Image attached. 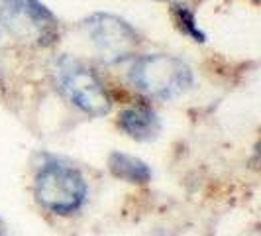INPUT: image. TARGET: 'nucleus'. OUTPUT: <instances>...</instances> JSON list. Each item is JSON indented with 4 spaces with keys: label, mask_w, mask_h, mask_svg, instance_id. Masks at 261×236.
I'll return each mask as SVG.
<instances>
[{
    "label": "nucleus",
    "mask_w": 261,
    "mask_h": 236,
    "mask_svg": "<svg viewBox=\"0 0 261 236\" xmlns=\"http://www.w3.org/2000/svg\"><path fill=\"white\" fill-rule=\"evenodd\" d=\"M83 30L105 63L126 61L136 53L140 43L138 32L124 18L108 12L91 14L83 22Z\"/></svg>",
    "instance_id": "nucleus-5"
},
{
    "label": "nucleus",
    "mask_w": 261,
    "mask_h": 236,
    "mask_svg": "<svg viewBox=\"0 0 261 236\" xmlns=\"http://www.w3.org/2000/svg\"><path fill=\"white\" fill-rule=\"evenodd\" d=\"M118 126L138 142L155 140L161 132V122L157 112L147 105H134L124 108L118 116Z\"/></svg>",
    "instance_id": "nucleus-6"
},
{
    "label": "nucleus",
    "mask_w": 261,
    "mask_h": 236,
    "mask_svg": "<svg viewBox=\"0 0 261 236\" xmlns=\"http://www.w3.org/2000/svg\"><path fill=\"white\" fill-rule=\"evenodd\" d=\"M0 20L16 39L38 48L59 39V22L41 0H0Z\"/></svg>",
    "instance_id": "nucleus-3"
},
{
    "label": "nucleus",
    "mask_w": 261,
    "mask_h": 236,
    "mask_svg": "<svg viewBox=\"0 0 261 236\" xmlns=\"http://www.w3.org/2000/svg\"><path fill=\"white\" fill-rule=\"evenodd\" d=\"M34 193L43 209L55 215H71L87 199V181L73 166L45 163L36 175Z\"/></svg>",
    "instance_id": "nucleus-2"
},
{
    "label": "nucleus",
    "mask_w": 261,
    "mask_h": 236,
    "mask_svg": "<svg viewBox=\"0 0 261 236\" xmlns=\"http://www.w3.org/2000/svg\"><path fill=\"white\" fill-rule=\"evenodd\" d=\"M253 2H259V0H253Z\"/></svg>",
    "instance_id": "nucleus-10"
},
{
    "label": "nucleus",
    "mask_w": 261,
    "mask_h": 236,
    "mask_svg": "<svg viewBox=\"0 0 261 236\" xmlns=\"http://www.w3.org/2000/svg\"><path fill=\"white\" fill-rule=\"evenodd\" d=\"M57 83L65 97L83 110L85 114L100 118L110 112L112 101L105 89L100 77L92 71L91 67L81 63L79 59L61 57L57 61Z\"/></svg>",
    "instance_id": "nucleus-4"
},
{
    "label": "nucleus",
    "mask_w": 261,
    "mask_h": 236,
    "mask_svg": "<svg viewBox=\"0 0 261 236\" xmlns=\"http://www.w3.org/2000/svg\"><path fill=\"white\" fill-rule=\"evenodd\" d=\"M132 87L149 99L169 101L193 87V69L183 59L167 53L138 57L128 73Z\"/></svg>",
    "instance_id": "nucleus-1"
},
{
    "label": "nucleus",
    "mask_w": 261,
    "mask_h": 236,
    "mask_svg": "<svg viewBox=\"0 0 261 236\" xmlns=\"http://www.w3.org/2000/svg\"><path fill=\"white\" fill-rule=\"evenodd\" d=\"M171 12H173V18H175L177 26H179V30H181L183 34H187V36L193 39V41H196V43H204V41H206V34L198 28L195 12H193L187 4L175 2V4L171 6Z\"/></svg>",
    "instance_id": "nucleus-8"
},
{
    "label": "nucleus",
    "mask_w": 261,
    "mask_h": 236,
    "mask_svg": "<svg viewBox=\"0 0 261 236\" xmlns=\"http://www.w3.org/2000/svg\"><path fill=\"white\" fill-rule=\"evenodd\" d=\"M108 170L114 177L128 183H147L151 179V170L144 159L124 152H112L108 156Z\"/></svg>",
    "instance_id": "nucleus-7"
},
{
    "label": "nucleus",
    "mask_w": 261,
    "mask_h": 236,
    "mask_svg": "<svg viewBox=\"0 0 261 236\" xmlns=\"http://www.w3.org/2000/svg\"><path fill=\"white\" fill-rule=\"evenodd\" d=\"M0 236H8V232H6V224H4L2 219H0Z\"/></svg>",
    "instance_id": "nucleus-9"
}]
</instances>
